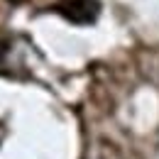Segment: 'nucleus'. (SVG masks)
Returning <instances> with one entry per match:
<instances>
[{
    "label": "nucleus",
    "mask_w": 159,
    "mask_h": 159,
    "mask_svg": "<svg viewBox=\"0 0 159 159\" xmlns=\"http://www.w3.org/2000/svg\"><path fill=\"white\" fill-rule=\"evenodd\" d=\"M10 2H22V0H10Z\"/></svg>",
    "instance_id": "obj_2"
},
{
    "label": "nucleus",
    "mask_w": 159,
    "mask_h": 159,
    "mask_svg": "<svg viewBox=\"0 0 159 159\" xmlns=\"http://www.w3.org/2000/svg\"><path fill=\"white\" fill-rule=\"evenodd\" d=\"M59 12L74 25H91L100 12L98 0H59Z\"/></svg>",
    "instance_id": "obj_1"
}]
</instances>
